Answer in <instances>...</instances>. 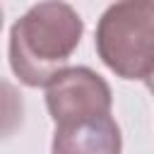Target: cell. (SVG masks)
I'll list each match as a JSON object with an SVG mask.
<instances>
[{"label":"cell","mask_w":154,"mask_h":154,"mask_svg":"<svg viewBox=\"0 0 154 154\" xmlns=\"http://www.w3.org/2000/svg\"><path fill=\"white\" fill-rule=\"evenodd\" d=\"M94 46L111 72L149 84L154 72V2L123 0L108 5L99 17Z\"/></svg>","instance_id":"2"},{"label":"cell","mask_w":154,"mask_h":154,"mask_svg":"<svg viewBox=\"0 0 154 154\" xmlns=\"http://www.w3.org/2000/svg\"><path fill=\"white\" fill-rule=\"evenodd\" d=\"M0 31H2V7H0Z\"/></svg>","instance_id":"6"},{"label":"cell","mask_w":154,"mask_h":154,"mask_svg":"<svg viewBox=\"0 0 154 154\" xmlns=\"http://www.w3.org/2000/svg\"><path fill=\"white\" fill-rule=\"evenodd\" d=\"M123 135L111 113L55 125L51 154H120Z\"/></svg>","instance_id":"4"},{"label":"cell","mask_w":154,"mask_h":154,"mask_svg":"<svg viewBox=\"0 0 154 154\" xmlns=\"http://www.w3.org/2000/svg\"><path fill=\"white\" fill-rule=\"evenodd\" d=\"M24 123V96L22 91L0 77V140L14 135Z\"/></svg>","instance_id":"5"},{"label":"cell","mask_w":154,"mask_h":154,"mask_svg":"<svg viewBox=\"0 0 154 154\" xmlns=\"http://www.w3.org/2000/svg\"><path fill=\"white\" fill-rule=\"evenodd\" d=\"M84 34L79 12L67 2H36L10 29L7 58L22 84L38 89L67 67Z\"/></svg>","instance_id":"1"},{"label":"cell","mask_w":154,"mask_h":154,"mask_svg":"<svg viewBox=\"0 0 154 154\" xmlns=\"http://www.w3.org/2000/svg\"><path fill=\"white\" fill-rule=\"evenodd\" d=\"M113 94L108 82L87 65L65 67L46 84V108L55 125L111 113Z\"/></svg>","instance_id":"3"}]
</instances>
